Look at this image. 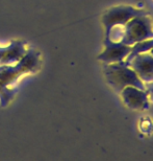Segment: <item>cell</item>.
I'll list each match as a JSON object with an SVG mask.
<instances>
[{"instance_id":"cell-7","label":"cell","mask_w":153,"mask_h":161,"mask_svg":"<svg viewBox=\"0 0 153 161\" xmlns=\"http://www.w3.org/2000/svg\"><path fill=\"white\" fill-rule=\"evenodd\" d=\"M152 47H153V38L141 41V42H138V43L131 45L130 53H129L128 56L126 57V59L124 60V62H125L126 64H128L130 61H131L135 56H138V54H141V53H149Z\"/></svg>"},{"instance_id":"cell-2","label":"cell","mask_w":153,"mask_h":161,"mask_svg":"<svg viewBox=\"0 0 153 161\" xmlns=\"http://www.w3.org/2000/svg\"><path fill=\"white\" fill-rule=\"evenodd\" d=\"M148 15L138 16L124 25V36L121 43L133 45L138 42L153 38V26Z\"/></svg>"},{"instance_id":"cell-6","label":"cell","mask_w":153,"mask_h":161,"mask_svg":"<svg viewBox=\"0 0 153 161\" xmlns=\"http://www.w3.org/2000/svg\"><path fill=\"white\" fill-rule=\"evenodd\" d=\"M127 65L135 70L144 83L153 82V56L149 53L138 54Z\"/></svg>"},{"instance_id":"cell-8","label":"cell","mask_w":153,"mask_h":161,"mask_svg":"<svg viewBox=\"0 0 153 161\" xmlns=\"http://www.w3.org/2000/svg\"><path fill=\"white\" fill-rule=\"evenodd\" d=\"M146 91H147L149 98L153 102V82L151 83H147V86H146Z\"/></svg>"},{"instance_id":"cell-4","label":"cell","mask_w":153,"mask_h":161,"mask_svg":"<svg viewBox=\"0 0 153 161\" xmlns=\"http://www.w3.org/2000/svg\"><path fill=\"white\" fill-rule=\"evenodd\" d=\"M105 49L98 59L105 64L122 62L126 59L131 49L130 45L123 44L121 42H114L105 37Z\"/></svg>"},{"instance_id":"cell-9","label":"cell","mask_w":153,"mask_h":161,"mask_svg":"<svg viewBox=\"0 0 153 161\" xmlns=\"http://www.w3.org/2000/svg\"><path fill=\"white\" fill-rule=\"evenodd\" d=\"M149 53H150L151 56H153V47H152L151 49H150V51H149Z\"/></svg>"},{"instance_id":"cell-5","label":"cell","mask_w":153,"mask_h":161,"mask_svg":"<svg viewBox=\"0 0 153 161\" xmlns=\"http://www.w3.org/2000/svg\"><path fill=\"white\" fill-rule=\"evenodd\" d=\"M127 107L132 110H145L149 107V95L146 90L127 86L120 92Z\"/></svg>"},{"instance_id":"cell-1","label":"cell","mask_w":153,"mask_h":161,"mask_svg":"<svg viewBox=\"0 0 153 161\" xmlns=\"http://www.w3.org/2000/svg\"><path fill=\"white\" fill-rule=\"evenodd\" d=\"M104 75L110 86L117 92H121L127 86H133L139 89L146 90L145 83L124 61L106 64L104 67Z\"/></svg>"},{"instance_id":"cell-3","label":"cell","mask_w":153,"mask_h":161,"mask_svg":"<svg viewBox=\"0 0 153 161\" xmlns=\"http://www.w3.org/2000/svg\"><path fill=\"white\" fill-rule=\"evenodd\" d=\"M143 15H148V12L130 5L114 6V8L108 9L102 17V22H103L105 27V35L114 26H117V25H123L124 26L131 19Z\"/></svg>"}]
</instances>
